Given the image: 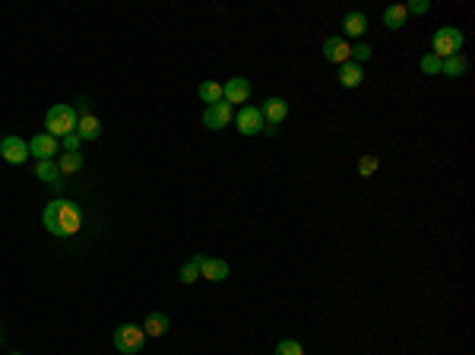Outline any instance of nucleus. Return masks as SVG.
Here are the masks:
<instances>
[{
	"instance_id": "nucleus-1",
	"label": "nucleus",
	"mask_w": 475,
	"mask_h": 355,
	"mask_svg": "<svg viewBox=\"0 0 475 355\" xmlns=\"http://www.w3.org/2000/svg\"><path fill=\"white\" fill-rule=\"evenodd\" d=\"M41 222H45V229L51 232L54 238H70V235H76V232H80L83 212H80V207H76L73 200H63V197H58V200L45 203Z\"/></svg>"
},
{
	"instance_id": "nucleus-2",
	"label": "nucleus",
	"mask_w": 475,
	"mask_h": 355,
	"mask_svg": "<svg viewBox=\"0 0 475 355\" xmlns=\"http://www.w3.org/2000/svg\"><path fill=\"white\" fill-rule=\"evenodd\" d=\"M45 133H51L54 140H63L67 133H76V108L70 105H51L45 115Z\"/></svg>"
},
{
	"instance_id": "nucleus-3",
	"label": "nucleus",
	"mask_w": 475,
	"mask_h": 355,
	"mask_svg": "<svg viewBox=\"0 0 475 355\" xmlns=\"http://www.w3.org/2000/svg\"><path fill=\"white\" fill-rule=\"evenodd\" d=\"M431 48H434V58H453V54H459L463 51V32L456 29V26H441V29L434 32V38H431Z\"/></svg>"
},
{
	"instance_id": "nucleus-4",
	"label": "nucleus",
	"mask_w": 475,
	"mask_h": 355,
	"mask_svg": "<svg viewBox=\"0 0 475 355\" xmlns=\"http://www.w3.org/2000/svg\"><path fill=\"white\" fill-rule=\"evenodd\" d=\"M143 343H146L143 326H137V324H120L118 330H115V349H118V352L137 355V352H143Z\"/></svg>"
},
{
	"instance_id": "nucleus-5",
	"label": "nucleus",
	"mask_w": 475,
	"mask_h": 355,
	"mask_svg": "<svg viewBox=\"0 0 475 355\" xmlns=\"http://www.w3.org/2000/svg\"><path fill=\"white\" fill-rule=\"evenodd\" d=\"M222 102H229L231 108L251 102V83L244 76H229V83H222Z\"/></svg>"
},
{
	"instance_id": "nucleus-6",
	"label": "nucleus",
	"mask_w": 475,
	"mask_h": 355,
	"mask_svg": "<svg viewBox=\"0 0 475 355\" xmlns=\"http://www.w3.org/2000/svg\"><path fill=\"white\" fill-rule=\"evenodd\" d=\"M231 120H235V111H231L229 102H216V105H207V108H203V124H207L209 130H222Z\"/></svg>"
},
{
	"instance_id": "nucleus-7",
	"label": "nucleus",
	"mask_w": 475,
	"mask_h": 355,
	"mask_svg": "<svg viewBox=\"0 0 475 355\" xmlns=\"http://www.w3.org/2000/svg\"><path fill=\"white\" fill-rule=\"evenodd\" d=\"M235 124L244 137H254V133L263 130V115H260V108H254V105H241L238 115H235Z\"/></svg>"
},
{
	"instance_id": "nucleus-8",
	"label": "nucleus",
	"mask_w": 475,
	"mask_h": 355,
	"mask_svg": "<svg viewBox=\"0 0 475 355\" xmlns=\"http://www.w3.org/2000/svg\"><path fill=\"white\" fill-rule=\"evenodd\" d=\"M0 155H4L10 165H23L29 159V143L23 137H4L0 140Z\"/></svg>"
},
{
	"instance_id": "nucleus-9",
	"label": "nucleus",
	"mask_w": 475,
	"mask_h": 355,
	"mask_svg": "<svg viewBox=\"0 0 475 355\" xmlns=\"http://www.w3.org/2000/svg\"><path fill=\"white\" fill-rule=\"evenodd\" d=\"M61 153V140H54L51 133H38V137L29 140V155H35L38 162H48Z\"/></svg>"
},
{
	"instance_id": "nucleus-10",
	"label": "nucleus",
	"mask_w": 475,
	"mask_h": 355,
	"mask_svg": "<svg viewBox=\"0 0 475 355\" xmlns=\"http://www.w3.org/2000/svg\"><path fill=\"white\" fill-rule=\"evenodd\" d=\"M260 115H263V127H279L282 120L288 118V102H286V98H279V96L266 98L263 108H260Z\"/></svg>"
},
{
	"instance_id": "nucleus-11",
	"label": "nucleus",
	"mask_w": 475,
	"mask_h": 355,
	"mask_svg": "<svg viewBox=\"0 0 475 355\" xmlns=\"http://www.w3.org/2000/svg\"><path fill=\"white\" fill-rule=\"evenodd\" d=\"M197 267H200V276L209 282H222L229 279V264L219 257H203V254H197Z\"/></svg>"
},
{
	"instance_id": "nucleus-12",
	"label": "nucleus",
	"mask_w": 475,
	"mask_h": 355,
	"mask_svg": "<svg viewBox=\"0 0 475 355\" xmlns=\"http://www.w3.org/2000/svg\"><path fill=\"white\" fill-rule=\"evenodd\" d=\"M349 54H352V45L343 38V35H330V38L323 41V58H327L330 63H339V67H343V63L349 61Z\"/></svg>"
},
{
	"instance_id": "nucleus-13",
	"label": "nucleus",
	"mask_w": 475,
	"mask_h": 355,
	"mask_svg": "<svg viewBox=\"0 0 475 355\" xmlns=\"http://www.w3.org/2000/svg\"><path fill=\"white\" fill-rule=\"evenodd\" d=\"M76 133H80V140H95L102 133V124H98V118L92 111H86V115L76 118Z\"/></svg>"
},
{
	"instance_id": "nucleus-14",
	"label": "nucleus",
	"mask_w": 475,
	"mask_h": 355,
	"mask_svg": "<svg viewBox=\"0 0 475 355\" xmlns=\"http://www.w3.org/2000/svg\"><path fill=\"white\" fill-rule=\"evenodd\" d=\"M168 326H172L168 314H162V311H152V314L146 317V324H143V333H146V336H165Z\"/></svg>"
},
{
	"instance_id": "nucleus-15",
	"label": "nucleus",
	"mask_w": 475,
	"mask_h": 355,
	"mask_svg": "<svg viewBox=\"0 0 475 355\" xmlns=\"http://www.w3.org/2000/svg\"><path fill=\"white\" fill-rule=\"evenodd\" d=\"M343 29H345V35H349V38H358V35L367 32V16H365V13H355V10L345 13Z\"/></svg>"
},
{
	"instance_id": "nucleus-16",
	"label": "nucleus",
	"mask_w": 475,
	"mask_h": 355,
	"mask_svg": "<svg viewBox=\"0 0 475 355\" xmlns=\"http://www.w3.org/2000/svg\"><path fill=\"white\" fill-rule=\"evenodd\" d=\"M361 80H365V73H361V67H358V63L345 61L343 67H339V83H343L345 89H355V86H361Z\"/></svg>"
},
{
	"instance_id": "nucleus-17",
	"label": "nucleus",
	"mask_w": 475,
	"mask_h": 355,
	"mask_svg": "<svg viewBox=\"0 0 475 355\" xmlns=\"http://www.w3.org/2000/svg\"><path fill=\"white\" fill-rule=\"evenodd\" d=\"M406 19H409L406 4H390L387 10H384V26H387V29H402V26H406Z\"/></svg>"
},
{
	"instance_id": "nucleus-18",
	"label": "nucleus",
	"mask_w": 475,
	"mask_h": 355,
	"mask_svg": "<svg viewBox=\"0 0 475 355\" xmlns=\"http://www.w3.org/2000/svg\"><path fill=\"white\" fill-rule=\"evenodd\" d=\"M466 67H469V63H466V58H463V54H453V58L441 61V73H444V76H450V80H456V76H463V73H466Z\"/></svg>"
},
{
	"instance_id": "nucleus-19",
	"label": "nucleus",
	"mask_w": 475,
	"mask_h": 355,
	"mask_svg": "<svg viewBox=\"0 0 475 355\" xmlns=\"http://www.w3.org/2000/svg\"><path fill=\"white\" fill-rule=\"evenodd\" d=\"M35 178H41V181H48V184H58V181H61V168H58V162H54V159H48V162H35Z\"/></svg>"
},
{
	"instance_id": "nucleus-20",
	"label": "nucleus",
	"mask_w": 475,
	"mask_h": 355,
	"mask_svg": "<svg viewBox=\"0 0 475 355\" xmlns=\"http://www.w3.org/2000/svg\"><path fill=\"white\" fill-rule=\"evenodd\" d=\"M58 168H61V175H76L83 168V153H61Z\"/></svg>"
},
{
	"instance_id": "nucleus-21",
	"label": "nucleus",
	"mask_w": 475,
	"mask_h": 355,
	"mask_svg": "<svg viewBox=\"0 0 475 355\" xmlns=\"http://www.w3.org/2000/svg\"><path fill=\"white\" fill-rule=\"evenodd\" d=\"M197 96H200L207 105H216V102H222V83H212V80L200 83V89H197Z\"/></svg>"
},
{
	"instance_id": "nucleus-22",
	"label": "nucleus",
	"mask_w": 475,
	"mask_h": 355,
	"mask_svg": "<svg viewBox=\"0 0 475 355\" xmlns=\"http://www.w3.org/2000/svg\"><path fill=\"white\" fill-rule=\"evenodd\" d=\"M418 67H422L424 76H437V73H441V58H434V54L428 51L422 61H418Z\"/></svg>"
},
{
	"instance_id": "nucleus-23",
	"label": "nucleus",
	"mask_w": 475,
	"mask_h": 355,
	"mask_svg": "<svg viewBox=\"0 0 475 355\" xmlns=\"http://www.w3.org/2000/svg\"><path fill=\"white\" fill-rule=\"evenodd\" d=\"M197 279H200V267H197V257H194V260H187V264L181 267V282H184V286H194Z\"/></svg>"
},
{
	"instance_id": "nucleus-24",
	"label": "nucleus",
	"mask_w": 475,
	"mask_h": 355,
	"mask_svg": "<svg viewBox=\"0 0 475 355\" xmlns=\"http://www.w3.org/2000/svg\"><path fill=\"white\" fill-rule=\"evenodd\" d=\"M276 355H304V346L298 339H279L276 343Z\"/></svg>"
},
{
	"instance_id": "nucleus-25",
	"label": "nucleus",
	"mask_w": 475,
	"mask_h": 355,
	"mask_svg": "<svg viewBox=\"0 0 475 355\" xmlns=\"http://www.w3.org/2000/svg\"><path fill=\"white\" fill-rule=\"evenodd\" d=\"M377 165H380L377 155H361V159H358V175H361V178L374 175V172H377Z\"/></svg>"
},
{
	"instance_id": "nucleus-26",
	"label": "nucleus",
	"mask_w": 475,
	"mask_h": 355,
	"mask_svg": "<svg viewBox=\"0 0 475 355\" xmlns=\"http://www.w3.org/2000/svg\"><path fill=\"white\" fill-rule=\"evenodd\" d=\"M367 58H371V45H365V41L352 45V54H349V61H352V63H365Z\"/></svg>"
},
{
	"instance_id": "nucleus-27",
	"label": "nucleus",
	"mask_w": 475,
	"mask_h": 355,
	"mask_svg": "<svg viewBox=\"0 0 475 355\" xmlns=\"http://www.w3.org/2000/svg\"><path fill=\"white\" fill-rule=\"evenodd\" d=\"M61 146H63V153H80V146H83L80 133H67V137L61 140Z\"/></svg>"
},
{
	"instance_id": "nucleus-28",
	"label": "nucleus",
	"mask_w": 475,
	"mask_h": 355,
	"mask_svg": "<svg viewBox=\"0 0 475 355\" xmlns=\"http://www.w3.org/2000/svg\"><path fill=\"white\" fill-rule=\"evenodd\" d=\"M428 10H431L428 0H409V4H406V13H409V16H422V13H428Z\"/></svg>"
},
{
	"instance_id": "nucleus-29",
	"label": "nucleus",
	"mask_w": 475,
	"mask_h": 355,
	"mask_svg": "<svg viewBox=\"0 0 475 355\" xmlns=\"http://www.w3.org/2000/svg\"><path fill=\"white\" fill-rule=\"evenodd\" d=\"M13 355H23V352H13Z\"/></svg>"
},
{
	"instance_id": "nucleus-30",
	"label": "nucleus",
	"mask_w": 475,
	"mask_h": 355,
	"mask_svg": "<svg viewBox=\"0 0 475 355\" xmlns=\"http://www.w3.org/2000/svg\"><path fill=\"white\" fill-rule=\"evenodd\" d=\"M0 336H4V333H0Z\"/></svg>"
}]
</instances>
